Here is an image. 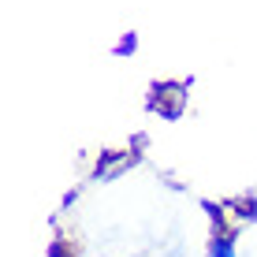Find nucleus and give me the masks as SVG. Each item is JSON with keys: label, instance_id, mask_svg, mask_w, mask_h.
<instances>
[{"label": "nucleus", "instance_id": "f257e3e1", "mask_svg": "<svg viewBox=\"0 0 257 257\" xmlns=\"http://www.w3.org/2000/svg\"><path fill=\"white\" fill-rule=\"evenodd\" d=\"M135 164H138V153H135V149L101 153V161H97V168H93V179H97V183H112V179H119L123 172H131Z\"/></svg>", "mask_w": 257, "mask_h": 257}, {"label": "nucleus", "instance_id": "f03ea898", "mask_svg": "<svg viewBox=\"0 0 257 257\" xmlns=\"http://www.w3.org/2000/svg\"><path fill=\"white\" fill-rule=\"evenodd\" d=\"M153 108L161 112L164 119L183 116V108H187V86H183V82H164V86H157Z\"/></svg>", "mask_w": 257, "mask_h": 257}, {"label": "nucleus", "instance_id": "7ed1b4c3", "mask_svg": "<svg viewBox=\"0 0 257 257\" xmlns=\"http://www.w3.org/2000/svg\"><path fill=\"white\" fill-rule=\"evenodd\" d=\"M212 257H231V235H216L212 238Z\"/></svg>", "mask_w": 257, "mask_h": 257}]
</instances>
